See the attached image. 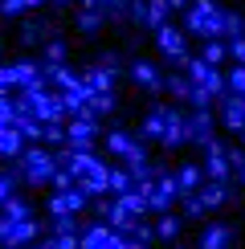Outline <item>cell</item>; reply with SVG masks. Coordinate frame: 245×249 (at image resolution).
Here are the masks:
<instances>
[{"instance_id":"cell-1","label":"cell","mask_w":245,"mask_h":249,"mask_svg":"<svg viewBox=\"0 0 245 249\" xmlns=\"http://www.w3.org/2000/svg\"><path fill=\"white\" fill-rule=\"evenodd\" d=\"M221 13L225 8L217 0H192L188 17H184V29L188 33H200V37H221Z\"/></svg>"},{"instance_id":"cell-2","label":"cell","mask_w":245,"mask_h":249,"mask_svg":"<svg viewBox=\"0 0 245 249\" xmlns=\"http://www.w3.org/2000/svg\"><path fill=\"white\" fill-rule=\"evenodd\" d=\"M156 41H159V49H163V57H168V61H176V66H188V37H184V29L180 25H172V20H168V25H159L156 29Z\"/></svg>"},{"instance_id":"cell-3","label":"cell","mask_w":245,"mask_h":249,"mask_svg":"<svg viewBox=\"0 0 245 249\" xmlns=\"http://www.w3.org/2000/svg\"><path fill=\"white\" fill-rule=\"evenodd\" d=\"M229 245H233V225H221V221L204 225V233H200V249H229Z\"/></svg>"},{"instance_id":"cell-4","label":"cell","mask_w":245,"mask_h":249,"mask_svg":"<svg viewBox=\"0 0 245 249\" xmlns=\"http://www.w3.org/2000/svg\"><path fill=\"white\" fill-rule=\"evenodd\" d=\"M168 17H172L168 0H143V25H147V29H159V25H168Z\"/></svg>"},{"instance_id":"cell-5","label":"cell","mask_w":245,"mask_h":249,"mask_svg":"<svg viewBox=\"0 0 245 249\" xmlns=\"http://www.w3.org/2000/svg\"><path fill=\"white\" fill-rule=\"evenodd\" d=\"M131 74H135V82H139V86H147L151 94L163 90V78H159V70L151 66V61H135V66H131Z\"/></svg>"},{"instance_id":"cell-6","label":"cell","mask_w":245,"mask_h":249,"mask_svg":"<svg viewBox=\"0 0 245 249\" xmlns=\"http://www.w3.org/2000/svg\"><path fill=\"white\" fill-rule=\"evenodd\" d=\"M200 180H204V172H200V168H192V163H188V168H180V172H176V192L192 196V192L200 188Z\"/></svg>"},{"instance_id":"cell-7","label":"cell","mask_w":245,"mask_h":249,"mask_svg":"<svg viewBox=\"0 0 245 249\" xmlns=\"http://www.w3.org/2000/svg\"><path fill=\"white\" fill-rule=\"evenodd\" d=\"M225 57H229V45H225L221 37H204V49H200V61H209V66H221Z\"/></svg>"},{"instance_id":"cell-8","label":"cell","mask_w":245,"mask_h":249,"mask_svg":"<svg viewBox=\"0 0 245 249\" xmlns=\"http://www.w3.org/2000/svg\"><path fill=\"white\" fill-rule=\"evenodd\" d=\"M20 151H25V135L17 127H4L0 131V155H20Z\"/></svg>"},{"instance_id":"cell-9","label":"cell","mask_w":245,"mask_h":249,"mask_svg":"<svg viewBox=\"0 0 245 249\" xmlns=\"http://www.w3.org/2000/svg\"><path fill=\"white\" fill-rule=\"evenodd\" d=\"M102 20H106V17H102L98 8H82L74 25H78V33H98V29H102Z\"/></svg>"},{"instance_id":"cell-10","label":"cell","mask_w":245,"mask_h":249,"mask_svg":"<svg viewBox=\"0 0 245 249\" xmlns=\"http://www.w3.org/2000/svg\"><path fill=\"white\" fill-rule=\"evenodd\" d=\"M106 143H110V151H115V155H131V151L139 147V143L131 139V135H122V131H110V135H106Z\"/></svg>"},{"instance_id":"cell-11","label":"cell","mask_w":245,"mask_h":249,"mask_svg":"<svg viewBox=\"0 0 245 249\" xmlns=\"http://www.w3.org/2000/svg\"><path fill=\"white\" fill-rule=\"evenodd\" d=\"M241 25H245V17H241V13H229V8L221 13V33L229 37V41H233V37H241Z\"/></svg>"},{"instance_id":"cell-12","label":"cell","mask_w":245,"mask_h":249,"mask_svg":"<svg viewBox=\"0 0 245 249\" xmlns=\"http://www.w3.org/2000/svg\"><path fill=\"white\" fill-rule=\"evenodd\" d=\"M163 86L172 90V98H188V94H192V82L184 78V74H172V78H163Z\"/></svg>"},{"instance_id":"cell-13","label":"cell","mask_w":245,"mask_h":249,"mask_svg":"<svg viewBox=\"0 0 245 249\" xmlns=\"http://www.w3.org/2000/svg\"><path fill=\"white\" fill-rule=\"evenodd\" d=\"M66 61V41H45V66H61Z\"/></svg>"},{"instance_id":"cell-14","label":"cell","mask_w":245,"mask_h":249,"mask_svg":"<svg viewBox=\"0 0 245 249\" xmlns=\"http://www.w3.org/2000/svg\"><path fill=\"white\" fill-rule=\"evenodd\" d=\"M225 86H229V94H237V98H245V66H237L229 78H225Z\"/></svg>"},{"instance_id":"cell-15","label":"cell","mask_w":245,"mask_h":249,"mask_svg":"<svg viewBox=\"0 0 245 249\" xmlns=\"http://www.w3.org/2000/svg\"><path fill=\"white\" fill-rule=\"evenodd\" d=\"M25 8H29V0H0V13L4 17H20Z\"/></svg>"},{"instance_id":"cell-16","label":"cell","mask_w":245,"mask_h":249,"mask_svg":"<svg viewBox=\"0 0 245 249\" xmlns=\"http://www.w3.org/2000/svg\"><path fill=\"white\" fill-rule=\"evenodd\" d=\"M159 233H163V237H176V233H180V216L163 213V221H159Z\"/></svg>"},{"instance_id":"cell-17","label":"cell","mask_w":245,"mask_h":249,"mask_svg":"<svg viewBox=\"0 0 245 249\" xmlns=\"http://www.w3.org/2000/svg\"><path fill=\"white\" fill-rule=\"evenodd\" d=\"M225 45H229V57H237V66H245V37H233Z\"/></svg>"},{"instance_id":"cell-18","label":"cell","mask_w":245,"mask_h":249,"mask_svg":"<svg viewBox=\"0 0 245 249\" xmlns=\"http://www.w3.org/2000/svg\"><path fill=\"white\" fill-rule=\"evenodd\" d=\"M13 188H17V180H13V176H0V204H4L8 196H13Z\"/></svg>"},{"instance_id":"cell-19","label":"cell","mask_w":245,"mask_h":249,"mask_svg":"<svg viewBox=\"0 0 245 249\" xmlns=\"http://www.w3.org/2000/svg\"><path fill=\"white\" fill-rule=\"evenodd\" d=\"M41 37V25H33V20H29V25H25V41H37Z\"/></svg>"},{"instance_id":"cell-20","label":"cell","mask_w":245,"mask_h":249,"mask_svg":"<svg viewBox=\"0 0 245 249\" xmlns=\"http://www.w3.org/2000/svg\"><path fill=\"white\" fill-rule=\"evenodd\" d=\"M192 0H168V8H188Z\"/></svg>"},{"instance_id":"cell-21","label":"cell","mask_w":245,"mask_h":249,"mask_svg":"<svg viewBox=\"0 0 245 249\" xmlns=\"http://www.w3.org/2000/svg\"><path fill=\"white\" fill-rule=\"evenodd\" d=\"M237 176H241V184H245V163H241V168H237Z\"/></svg>"},{"instance_id":"cell-22","label":"cell","mask_w":245,"mask_h":249,"mask_svg":"<svg viewBox=\"0 0 245 249\" xmlns=\"http://www.w3.org/2000/svg\"><path fill=\"white\" fill-rule=\"evenodd\" d=\"M41 249H45V245H41Z\"/></svg>"}]
</instances>
